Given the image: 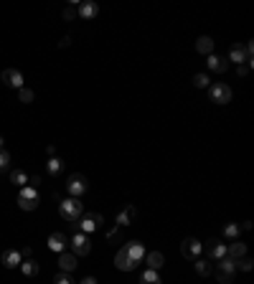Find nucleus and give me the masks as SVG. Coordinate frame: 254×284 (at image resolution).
<instances>
[{
    "label": "nucleus",
    "instance_id": "nucleus-1",
    "mask_svg": "<svg viewBox=\"0 0 254 284\" xmlns=\"http://www.w3.org/2000/svg\"><path fill=\"white\" fill-rule=\"evenodd\" d=\"M142 256H145V246H142L140 241H130V244H125V246L117 251V256H115V266L122 269V271H132V269L140 264Z\"/></svg>",
    "mask_w": 254,
    "mask_h": 284
},
{
    "label": "nucleus",
    "instance_id": "nucleus-2",
    "mask_svg": "<svg viewBox=\"0 0 254 284\" xmlns=\"http://www.w3.org/2000/svg\"><path fill=\"white\" fill-rule=\"evenodd\" d=\"M59 213H61V218H64V221L77 223V221L84 216V206L79 203V198H66V200H61V203H59Z\"/></svg>",
    "mask_w": 254,
    "mask_h": 284
},
{
    "label": "nucleus",
    "instance_id": "nucleus-3",
    "mask_svg": "<svg viewBox=\"0 0 254 284\" xmlns=\"http://www.w3.org/2000/svg\"><path fill=\"white\" fill-rule=\"evenodd\" d=\"M18 206L23 211H36L39 208V190H36V185H23L18 190Z\"/></svg>",
    "mask_w": 254,
    "mask_h": 284
},
{
    "label": "nucleus",
    "instance_id": "nucleus-4",
    "mask_svg": "<svg viewBox=\"0 0 254 284\" xmlns=\"http://www.w3.org/2000/svg\"><path fill=\"white\" fill-rule=\"evenodd\" d=\"M251 54H254V44H251V41H249L246 46L234 44V46L229 49V61H236V66H241V64H251Z\"/></svg>",
    "mask_w": 254,
    "mask_h": 284
},
{
    "label": "nucleus",
    "instance_id": "nucleus-5",
    "mask_svg": "<svg viewBox=\"0 0 254 284\" xmlns=\"http://www.w3.org/2000/svg\"><path fill=\"white\" fill-rule=\"evenodd\" d=\"M234 274H236L234 261H231L229 256L219 259V266H216V276H219V281H221V284H231V281H234Z\"/></svg>",
    "mask_w": 254,
    "mask_h": 284
},
{
    "label": "nucleus",
    "instance_id": "nucleus-6",
    "mask_svg": "<svg viewBox=\"0 0 254 284\" xmlns=\"http://www.w3.org/2000/svg\"><path fill=\"white\" fill-rule=\"evenodd\" d=\"M71 254H77V256H87L89 251H92V244H89V236L87 233H82V231H77L74 233V238H71Z\"/></svg>",
    "mask_w": 254,
    "mask_h": 284
},
{
    "label": "nucleus",
    "instance_id": "nucleus-7",
    "mask_svg": "<svg viewBox=\"0 0 254 284\" xmlns=\"http://www.w3.org/2000/svg\"><path fill=\"white\" fill-rule=\"evenodd\" d=\"M102 221H104L102 213H87V216L79 218V228H82V233H92L102 226Z\"/></svg>",
    "mask_w": 254,
    "mask_h": 284
},
{
    "label": "nucleus",
    "instance_id": "nucleus-8",
    "mask_svg": "<svg viewBox=\"0 0 254 284\" xmlns=\"http://www.w3.org/2000/svg\"><path fill=\"white\" fill-rule=\"evenodd\" d=\"M201 251H203V246H201L196 238H183V244H180V254H183L186 259L196 261V259H201Z\"/></svg>",
    "mask_w": 254,
    "mask_h": 284
},
{
    "label": "nucleus",
    "instance_id": "nucleus-9",
    "mask_svg": "<svg viewBox=\"0 0 254 284\" xmlns=\"http://www.w3.org/2000/svg\"><path fill=\"white\" fill-rule=\"evenodd\" d=\"M87 188H89V185H87V178H84V175H71L69 183H66V190H69L71 198H79L82 193H87Z\"/></svg>",
    "mask_w": 254,
    "mask_h": 284
},
{
    "label": "nucleus",
    "instance_id": "nucleus-10",
    "mask_svg": "<svg viewBox=\"0 0 254 284\" xmlns=\"http://www.w3.org/2000/svg\"><path fill=\"white\" fill-rule=\"evenodd\" d=\"M0 79H3V84L11 87V89H23V74L18 69H6Z\"/></svg>",
    "mask_w": 254,
    "mask_h": 284
},
{
    "label": "nucleus",
    "instance_id": "nucleus-11",
    "mask_svg": "<svg viewBox=\"0 0 254 284\" xmlns=\"http://www.w3.org/2000/svg\"><path fill=\"white\" fill-rule=\"evenodd\" d=\"M211 99H213L216 104H229V102H231V89H229L226 84H213V87H211Z\"/></svg>",
    "mask_w": 254,
    "mask_h": 284
},
{
    "label": "nucleus",
    "instance_id": "nucleus-12",
    "mask_svg": "<svg viewBox=\"0 0 254 284\" xmlns=\"http://www.w3.org/2000/svg\"><path fill=\"white\" fill-rule=\"evenodd\" d=\"M77 13H79L82 18L92 21V18H97L99 8H97V3H89V0H84V3H79V6H77Z\"/></svg>",
    "mask_w": 254,
    "mask_h": 284
},
{
    "label": "nucleus",
    "instance_id": "nucleus-13",
    "mask_svg": "<svg viewBox=\"0 0 254 284\" xmlns=\"http://www.w3.org/2000/svg\"><path fill=\"white\" fill-rule=\"evenodd\" d=\"M226 256H229L231 261H239L241 256H246V244H241V241L236 238L231 246H226Z\"/></svg>",
    "mask_w": 254,
    "mask_h": 284
},
{
    "label": "nucleus",
    "instance_id": "nucleus-14",
    "mask_svg": "<svg viewBox=\"0 0 254 284\" xmlns=\"http://www.w3.org/2000/svg\"><path fill=\"white\" fill-rule=\"evenodd\" d=\"M21 261H23L21 251H16V249H8V251H3V264H6L8 269H16V266H21Z\"/></svg>",
    "mask_w": 254,
    "mask_h": 284
},
{
    "label": "nucleus",
    "instance_id": "nucleus-15",
    "mask_svg": "<svg viewBox=\"0 0 254 284\" xmlns=\"http://www.w3.org/2000/svg\"><path fill=\"white\" fill-rule=\"evenodd\" d=\"M59 266H61V271H74L77 269V254H66V251H61L59 254Z\"/></svg>",
    "mask_w": 254,
    "mask_h": 284
},
{
    "label": "nucleus",
    "instance_id": "nucleus-16",
    "mask_svg": "<svg viewBox=\"0 0 254 284\" xmlns=\"http://www.w3.org/2000/svg\"><path fill=\"white\" fill-rule=\"evenodd\" d=\"M206 251H208V256H211V259H224V256H226V246H224V244H219L216 238H211V241L206 244Z\"/></svg>",
    "mask_w": 254,
    "mask_h": 284
},
{
    "label": "nucleus",
    "instance_id": "nucleus-17",
    "mask_svg": "<svg viewBox=\"0 0 254 284\" xmlns=\"http://www.w3.org/2000/svg\"><path fill=\"white\" fill-rule=\"evenodd\" d=\"M145 264H148V269L158 271V269L165 264V256H163L160 251H150V254H145Z\"/></svg>",
    "mask_w": 254,
    "mask_h": 284
},
{
    "label": "nucleus",
    "instance_id": "nucleus-18",
    "mask_svg": "<svg viewBox=\"0 0 254 284\" xmlns=\"http://www.w3.org/2000/svg\"><path fill=\"white\" fill-rule=\"evenodd\" d=\"M206 64H208V69H211V71H216V74H224V71L229 69V61H226V59H221V56H213V54L208 56V61H206Z\"/></svg>",
    "mask_w": 254,
    "mask_h": 284
},
{
    "label": "nucleus",
    "instance_id": "nucleus-19",
    "mask_svg": "<svg viewBox=\"0 0 254 284\" xmlns=\"http://www.w3.org/2000/svg\"><path fill=\"white\" fill-rule=\"evenodd\" d=\"M49 249L56 251V254H61V251L66 249V236H64V233H51V236H49Z\"/></svg>",
    "mask_w": 254,
    "mask_h": 284
},
{
    "label": "nucleus",
    "instance_id": "nucleus-20",
    "mask_svg": "<svg viewBox=\"0 0 254 284\" xmlns=\"http://www.w3.org/2000/svg\"><path fill=\"white\" fill-rule=\"evenodd\" d=\"M135 216H137V208H135V206H127L122 213H117V223H120V226H130V223L135 221Z\"/></svg>",
    "mask_w": 254,
    "mask_h": 284
},
{
    "label": "nucleus",
    "instance_id": "nucleus-21",
    "mask_svg": "<svg viewBox=\"0 0 254 284\" xmlns=\"http://www.w3.org/2000/svg\"><path fill=\"white\" fill-rule=\"evenodd\" d=\"M196 51L203 54V56H211V51H213V41H211L208 36H201V38L196 41Z\"/></svg>",
    "mask_w": 254,
    "mask_h": 284
},
{
    "label": "nucleus",
    "instance_id": "nucleus-22",
    "mask_svg": "<svg viewBox=\"0 0 254 284\" xmlns=\"http://www.w3.org/2000/svg\"><path fill=\"white\" fill-rule=\"evenodd\" d=\"M28 180H31V178H28V173H23V170H13V173H11V183L18 185V188L28 185Z\"/></svg>",
    "mask_w": 254,
    "mask_h": 284
},
{
    "label": "nucleus",
    "instance_id": "nucleus-23",
    "mask_svg": "<svg viewBox=\"0 0 254 284\" xmlns=\"http://www.w3.org/2000/svg\"><path fill=\"white\" fill-rule=\"evenodd\" d=\"M140 284H163V281H160L158 271H153V269H145V271L140 274Z\"/></svg>",
    "mask_w": 254,
    "mask_h": 284
},
{
    "label": "nucleus",
    "instance_id": "nucleus-24",
    "mask_svg": "<svg viewBox=\"0 0 254 284\" xmlns=\"http://www.w3.org/2000/svg\"><path fill=\"white\" fill-rule=\"evenodd\" d=\"M21 271H23L26 276H36V274H39V264H36L33 259H26V261H21Z\"/></svg>",
    "mask_w": 254,
    "mask_h": 284
},
{
    "label": "nucleus",
    "instance_id": "nucleus-25",
    "mask_svg": "<svg viewBox=\"0 0 254 284\" xmlns=\"http://www.w3.org/2000/svg\"><path fill=\"white\" fill-rule=\"evenodd\" d=\"M196 271H198L201 276H211V274H213V266H211V261H206V259H196Z\"/></svg>",
    "mask_w": 254,
    "mask_h": 284
},
{
    "label": "nucleus",
    "instance_id": "nucleus-26",
    "mask_svg": "<svg viewBox=\"0 0 254 284\" xmlns=\"http://www.w3.org/2000/svg\"><path fill=\"white\" fill-rule=\"evenodd\" d=\"M61 168H64V163H61L59 157H49V163H46V170H49L51 175H59V173H61Z\"/></svg>",
    "mask_w": 254,
    "mask_h": 284
},
{
    "label": "nucleus",
    "instance_id": "nucleus-27",
    "mask_svg": "<svg viewBox=\"0 0 254 284\" xmlns=\"http://www.w3.org/2000/svg\"><path fill=\"white\" fill-rule=\"evenodd\" d=\"M239 231H241V228H239V223H229V226L224 228V236H226V238H231V241H236V238H239Z\"/></svg>",
    "mask_w": 254,
    "mask_h": 284
},
{
    "label": "nucleus",
    "instance_id": "nucleus-28",
    "mask_svg": "<svg viewBox=\"0 0 254 284\" xmlns=\"http://www.w3.org/2000/svg\"><path fill=\"white\" fill-rule=\"evenodd\" d=\"M234 266H236V269H241V271H251V266H254V261H251L249 256H241L239 261H234Z\"/></svg>",
    "mask_w": 254,
    "mask_h": 284
},
{
    "label": "nucleus",
    "instance_id": "nucleus-29",
    "mask_svg": "<svg viewBox=\"0 0 254 284\" xmlns=\"http://www.w3.org/2000/svg\"><path fill=\"white\" fill-rule=\"evenodd\" d=\"M18 97H21V102H23V104H31L36 94H33L31 89H26V87H23V89H18Z\"/></svg>",
    "mask_w": 254,
    "mask_h": 284
},
{
    "label": "nucleus",
    "instance_id": "nucleus-30",
    "mask_svg": "<svg viewBox=\"0 0 254 284\" xmlns=\"http://www.w3.org/2000/svg\"><path fill=\"white\" fill-rule=\"evenodd\" d=\"M193 84H196L198 89H203V87H208V76H206V74H196V76H193Z\"/></svg>",
    "mask_w": 254,
    "mask_h": 284
},
{
    "label": "nucleus",
    "instance_id": "nucleus-31",
    "mask_svg": "<svg viewBox=\"0 0 254 284\" xmlns=\"http://www.w3.org/2000/svg\"><path fill=\"white\" fill-rule=\"evenodd\" d=\"M8 165H11V155L6 150H0V170H6Z\"/></svg>",
    "mask_w": 254,
    "mask_h": 284
},
{
    "label": "nucleus",
    "instance_id": "nucleus-32",
    "mask_svg": "<svg viewBox=\"0 0 254 284\" xmlns=\"http://www.w3.org/2000/svg\"><path fill=\"white\" fill-rule=\"evenodd\" d=\"M54 284H74V281L69 279V274H66V271H61V274H56V279H54Z\"/></svg>",
    "mask_w": 254,
    "mask_h": 284
},
{
    "label": "nucleus",
    "instance_id": "nucleus-33",
    "mask_svg": "<svg viewBox=\"0 0 254 284\" xmlns=\"http://www.w3.org/2000/svg\"><path fill=\"white\" fill-rule=\"evenodd\" d=\"M249 71H251V64H241V66H236V74H239V76H246Z\"/></svg>",
    "mask_w": 254,
    "mask_h": 284
},
{
    "label": "nucleus",
    "instance_id": "nucleus-34",
    "mask_svg": "<svg viewBox=\"0 0 254 284\" xmlns=\"http://www.w3.org/2000/svg\"><path fill=\"white\" fill-rule=\"evenodd\" d=\"M74 16H77V6H69V8L64 11V18H66V21H71Z\"/></svg>",
    "mask_w": 254,
    "mask_h": 284
},
{
    "label": "nucleus",
    "instance_id": "nucleus-35",
    "mask_svg": "<svg viewBox=\"0 0 254 284\" xmlns=\"http://www.w3.org/2000/svg\"><path fill=\"white\" fill-rule=\"evenodd\" d=\"M31 254H33V249H31V246H23V251H21V256H26V259H31Z\"/></svg>",
    "mask_w": 254,
    "mask_h": 284
},
{
    "label": "nucleus",
    "instance_id": "nucleus-36",
    "mask_svg": "<svg viewBox=\"0 0 254 284\" xmlns=\"http://www.w3.org/2000/svg\"><path fill=\"white\" fill-rule=\"evenodd\" d=\"M69 44H71V38H69V36H64V38H61V44H59V46H61V49H66V46H69Z\"/></svg>",
    "mask_w": 254,
    "mask_h": 284
},
{
    "label": "nucleus",
    "instance_id": "nucleus-37",
    "mask_svg": "<svg viewBox=\"0 0 254 284\" xmlns=\"http://www.w3.org/2000/svg\"><path fill=\"white\" fill-rule=\"evenodd\" d=\"M79 284H97V279H94V276H87V279H82Z\"/></svg>",
    "mask_w": 254,
    "mask_h": 284
},
{
    "label": "nucleus",
    "instance_id": "nucleus-38",
    "mask_svg": "<svg viewBox=\"0 0 254 284\" xmlns=\"http://www.w3.org/2000/svg\"><path fill=\"white\" fill-rule=\"evenodd\" d=\"M0 150H3V137H0Z\"/></svg>",
    "mask_w": 254,
    "mask_h": 284
}]
</instances>
